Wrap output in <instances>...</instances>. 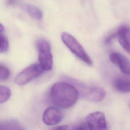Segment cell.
<instances>
[{
    "instance_id": "4",
    "label": "cell",
    "mask_w": 130,
    "mask_h": 130,
    "mask_svg": "<svg viewBox=\"0 0 130 130\" xmlns=\"http://www.w3.org/2000/svg\"><path fill=\"white\" fill-rule=\"evenodd\" d=\"M36 47L40 64L44 71H50L53 66V57L49 43L45 39H39L36 43Z\"/></svg>"
},
{
    "instance_id": "17",
    "label": "cell",
    "mask_w": 130,
    "mask_h": 130,
    "mask_svg": "<svg viewBox=\"0 0 130 130\" xmlns=\"http://www.w3.org/2000/svg\"><path fill=\"white\" fill-rule=\"evenodd\" d=\"M117 37V33L116 31L114 33H112L108 36L105 39V43L106 44H109L111 43L113 40Z\"/></svg>"
},
{
    "instance_id": "20",
    "label": "cell",
    "mask_w": 130,
    "mask_h": 130,
    "mask_svg": "<svg viewBox=\"0 0 130 130\" xmlns=\"http://www.w3.org/2000/svg\"><path fill=\"white\" fill-rule=\"evenodd\" d=\"M0 30H1V33H2L3 31L4 30V27L2 25V24H1L0 26Z\"/></svg>"
},
{
    "instance_id": "11",
    "label": "cell",
    "mask_w": 130,
    "mask_h": 130,
    "mask_svg": "<svg viewBox=\"0 0 130 130\" xmlns=\"http://www.w3.org/2000/svg\"><path fill=\"white\" fill-rule=\"evenodd\" d=\"M23 8L27 13L32 18L40 20L43 17L42 11L38 7L28 4L23 5Z\"/></svg>"
},
{
    "instance_id": "14",
    "label": "cell",
    "mask_w": 130,
    "mask_h": 130,
    "mask_svg": "<svg viewBox=\"0 0 130 130\" xmlns=\"http://www.w3.org/2000/svg\"><path fill=\"white\" fill-rule=\"evenodd\" d=\"M9 48V43L7 38L1 33L0 36V52L1 53H5L8 51Z\"/></svg>"
},
{
    "instance_id": "16",
    "label": "cell",
    "mask_w": 130,
    "mask_h": 130,
    "mask_svg": "<svg viewBox=\"0 0 130 130\" xmlns=\"http://www.w3.org/2000/svg\"><path fill=\"white\" fill-rule=\"evenodd\" d=\"M74 125H64L61 126H55L50 130H74Z\"/></svg>"
},
{
    "instance_id": "18",
    "label": "cell",
    "mask_w": 130,
    "mask_h": 130,
    "mask_svg": "<svg viewBox=\"0 0 130 130\" xmlns=\"http://www.w3.org/2000/svg\"><path fill=\"white\" fill-rule=\"evenodd\" d=\"M87 126L84 123H81L77 125H74V130H87Z\"/></svg>"
},
{
    "instance_id": "13",
    "label": "cell",
    "mask_w": 130,
    "mask_h": 130,
    "mask_svg": "<svg viewBox=\"0 0 130 130\" xmlns=\"http://www.w3.org/2000/svg\"><path fill=\"white\" fill-rule=\"evenodd\" d=\"M11 95V91L9 87L4 85L0 86V103H4L8 101Z\"/></svg>"
},
{
    "instance_id": "6",
    "label": "cell",
    "mask_w": 130,
    "mask_h": 130,
    "mask_svg": "<svg viewBox=\"0 0 130 130\" xmlns=\"http://www.w3.org/2000/svg\"><path fill=\"white\" fill-rule=\"evenodd\" d=\"M86 122L89 130H109L104 114L102 112H94L86 117Z\"/></svg>"
},
{
    "instance_id": "9",
    "label": "cell",
    "mask_w": 130,
    "mask_h": 130,
    "mask_svg": "<svg viewBox=\"0 0 130 130\" xmlns=\"http://www.w3.org/2000/svg\"><path fill=\"white\" fill-rule=\"evenodd\" d=\"M116 33L120 45L130 54V27L127 25H122L119 27Z\"/></svg>"
},
{
    "instance_id": "5",
    "label": "cell",
    "mask_w": 130,
    "mask_h": 130,
    "mask_svg": "<svg viewBox=\"0 0 130 130\" xmlns=\"http://www.w3.org/2000/svg\"><path fill=\"white\" fill-rule=\"evenodd\" d=\"M44 72L40 63H33L19 72L15 78L19 85H25L40 76Z\"/></svg>"
},
{
    "instance_id": "8",
    "label": "cell",
    "mask_w": 130,
    "mask_h": 130,
    "mask_svg": "<svg viewBox=\"0 0 130 130\" xmlns=\"http://www.w3.org/2000/svg\"><path fill=\"white\" fill-rule=\"evenodd\" d=\"M63 113L56 107H49L43 113L42 119L47 125H54L58 123L63 118Z\"/></svg>"
},
{
    "instance_id": "1",
    "label": "cell",
    "mask_w": 130,
    "mask_h": 130,
    "mask_svg": "<svg viewBox=\"0 0 130 130\" xmlns=\"http://www.w3.org/2000/svg\"><path fill=\"white\" fill-rule=\"evenodd\" d=\"M79 95L77 88L72 83L58 82L54 83L49 92L51 102L56 107L69 108L77 102Z\"/></svg>"
},
{
    "instance_id": "3",
    "label": "cell",
    "mask_w": 130,
    "mask_h": 130,
    "mask_svg": "<svg viewBox=\"0 0 130 130\" xmlns=\"http://www.w3.org/2000/svg\"><path fill=\"white\" fill-rule=\"evenodd\" d=\"M61 40L67 47L76 56L88 66L92 64V61L78 40L72 35L67 32L62 33Z\"/></svg>"
},
{
    "instance_id": "15",
    "label": "cell",
    "mask_w": 130,
    "mask_h": 130,
    "mask_svg": "<svg viewBox=\"0 0 130 130\" xmlns=\"http://www.w3.org/2000/svg\"><path fill=\"white\" fill-rule=\"evenodd\" d=\"M10 75L9 69L6 66L1 64L0 66V79L1 81H5L7 80Z\"/></svg>"
},
{
    "instance_id": "21",
    "label": "cell",
    "mask_w": 130,
    "mask_h": 130,
    "mask_svg": "<svg viewBox=\"0 0 130 130\" xmlns=\"http://www.w3.org/2000/svg\"><path fill=\"white\" fill-rule=\"evenodd\" d=\"M129 108L130 109V102H129Z\"/></svg>"
},
{
    "instance_id": "19",
    "label": "cell",
    "mask_w": 130,
    "mask_h": 130,
    "mask_svg": "<svg viewBox=\"0 0 130 130\" xmlns=\"http://www.w3.org/2000/svg\"><path fill=\"white\" fill-rule=\"evenodd\" d=\"M20 2V0H6V4L8 6H13L18 5Z\"/></svg>"
},
{
    "instance_id": "7",
    "label": "cell",
    "mask_w": 130,
    "mask_h": 130,
    "mask_svg": "<svg viewBox=\"0 0 130 130\" xmlns=\"http://www.w3.org/2000/svg\"><path fill=\"white\" fill-rule=\"evenodd\" d=\"M110 61L130 78V60L118 52H113L109 55Z\"/></svg>"
},
{
    "instance_id": "12",
    "label": "cell",
    "mask_w": 130,
    "mask_h": 130,
    "mask_svg": "<svg viewBox=\"0 0 130 130\" xmlns=\"http://www.w3.org/2000/svg\"><path fill=\"white\" fill-rule=\"evenodd\" d=\"M0 130H25L19 123L14 120H8L1 122Z\"/></svg>"
},
{
    "instance_id": "10",
    "label": "cell",
    "mask_w": 130,
    "mask_h": 130,
    "mask_svg": "<svg viewBox=\"0 0 130 130\" xmlns=\"http://www.w3.org/2000/svg\"><path fill=\"white\" fill-rule=\"evenodd\" d=\"M113 87L117 91L121 93L130 92V78L120 77L116 78L113 83Z\"/></svg>"
},
{
    "instance_id": "2",
    "label": "cell",
    "mask_w": 130,
    "mask_h": 130,
    "mask_svg": "<svg viewBox=\"0 0 130 130\" xmlns=\"http://www.w3.org/2000/svg\"><path fill=\"white\" fill-rule=\"evenodd\" d=\"M67 79L77 88L79 94L81 93L82 95L88 101L94 102H100L102 101L106 95L105 90L102 87L95 85H87L70 78Z\"/></svg>"
}]
</instances>
